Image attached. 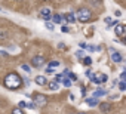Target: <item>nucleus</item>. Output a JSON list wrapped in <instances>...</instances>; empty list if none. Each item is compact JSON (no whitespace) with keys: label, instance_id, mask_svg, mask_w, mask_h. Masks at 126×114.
I'll use <instances>...</instances> for the list:
<instances>
[{"label":"nucleus","instance_id":"f257e3e1","mask_svg":"<svg viewBox=\"0 0 126 114\" xmlns=\"http://www.w3.org/2000/svg\"><path fill=\"white\" fill-rule=\"evenodd\" d=\"M21 85H22V79L16 73H11L5 77V86L11 90H16L18 87H21Z\"/></svg>","mask_w":126,"mask_h":114},{"label":"nucleus","instance_id":"f03ea898","mask_svg":"<svg viewBox=\"0 0 126 114\" xmlns=\"http://www.w3.org/2000/svg\"><path fill=\"white\" fill-rule=\"evenodd\" d=\"M74 16H76L80 22H88V21L91 19L92 14H91V11H89V9L83 8V9H79V11H77V14H76Z\"/></svg>","mask_w":126,"mask_h":114},{"label":"nucleus","instance_id":"7ed1b4c3","mask_svg":"<svg viewBox=\"0 0 126 114\" xmlns=\"http://www.w3.org/2000/svg\"><path fill=\"white\" fill-rule=\"evenodd\" d=\"M91 80L94 83H96V85H102V83H105L108 80V76L104 74V73H95V74L91 76Z\"/></svg>","mask_w":126,"mask_h":114},{"label":"nucleus","instance_id":"20e7f679","mask_svg":"<svg viewBox=\"0 0 126 114\" xmlns=\"http://www.w3.org/2000/svg\"><path fill=\"white\" fill-rule=\"evenodd\" d=\"M33 104H34V107H45V105L47 104V99H46L45 95L36 93V95L33 96Z\"/></svg>","mask_w":126,"mask_h":114},{"label":"nucleus","instance_id":"39448f33","mask_svg":"<svg viewBox=\"0 0 126 114\" xmlns=\"http://www.w3.org/2000/svg\"><path fill=\"white\" fill-rule=\"evenodd\" d=\"M110 55H111V61H113V62H116V64H120V62L123 61V56H122L117 50L110 49Z\"/></svg>","mask_w":126,"mask_h":114},{"label":"nucleus","instance_id":"423d86ee","mask_svg":"<svg viewBox=\"0 0 126 114\" xmlns=\"http://www.w3.org/2000/svg\"><path fill=\"white\" fill-rule=\"evenodd\" d=\"M45 61H46V59L43 58V56L37 55V56H34V58H31V65H33V67H43Z\"/></svg>","mask_w":126,"mask_h":114},{"label":"nucleus","instance_id":"0eeeda50","mask_svg":"<svg viewBox=\"0 0 126 114\" xmlns=\"http://www.w3.org/2000/svg\"><path fill=\"white\" fill-rule=\"evenodd\" d=\"M125 30H126V27H125V24H122V22H117L116 27H114V33H116L117 37H123V36H125Z\"/></svg>","mask_w":126,"mask_h":114},{"label":"nucleus","instance_id":"6e6552de","mask_svg":"<svg viewBox=\"0 0 126 114\" xmlns=\"http://www.w3.org/2000/svg\"><path fill=\"white\" fill-rule=\"evenodd\" d=\"M40 16H42L43 19L49 21V18H50V9H49V8H45V9H42V12H40Z\"/></svg>","mask_w":126,"mask_h":114},{"label":"nucleus","instance_id":"1a4fd4ad","mask_svg":"<svg viewBox=\"0 0 126 114\" xmlns=\"http://www.w3.org/2000/svg\"><path fill=\"white\" fill-rule=\"evenodd\" d=\"M9 40V33L5 30H0V43H5Z\"/></svg>","mask_w":126,"mask_h":114},{"label":"nucleus","instance_id":"9d476101","mask_svg":"<svg viewBox=\"0 0 126 114\" xmlns=\"http://www.w3.org/2000/svg\"><path fill=\"white\" fill-rule=\"evenodd\" d=\"M34 82H36L39 86H45L47 80H46V77H45V76H37V77L34 79Z\"/></svg>","mask_w":126,"mask_h":114},{"label":"nucleus","instance_id":"9b49d317","mask_svg":"<svg viewBox=\"0 0 126 114\" xmlns=\"http://www.w3.org/2000/svg\"><path fill=\"white\" fill-rule=\"evenodd\" d=\"M52 21H53L55 24H64V16H61V15L55 14V15L52 16Z\"/></svg>","mask_w":126,"mask_h":114},{"label":"nucleus","instance_id":"f8f14e48","mask_svg":"<svg viewBox=\"0 0 126 114\" xmlns=\"http://www.w3.org/2000/svg\"><path fill=\"white\" fill-rule=\"evenodd\" d=\"M99 105V108H101V111L102 113H108L110 110H111V105L108 104V102H104V104H98Z\"/></svg>","mask_w":126,"mask_h":114},{"label":"nucleus","instance_id":"ddd939ff","mask_svg":"<svg viewBox=\"0 0 126 114\" xmlns=\"http://www.w3.org/2000/svg\"><path fill=\"white\" fill-rule=\"evenodd\" d=\"M64 19H67L68 22H76V16H74V14H73V12H68V14L64 16Z\"/></svg>","mask_w":126,"mask_h":114},{"label":"nucleus","instance_id":"4468645a","mask_svg":"<svg viewBox=\"0 0 126 114\" xmlns=\"http://www.w3.org/2000/svg\"><path fill=\"white\" fill-rule=\"evenodd\" d=\"M104 95H107V90H105V89H98V90H95V92H94V98L104 96Z\"/></svg>","mask_w":126,"mask_h":114},{"label":"nucleus","instance_id":"2eb2a0df","mask_svg":"<svg viewBox=\"0 0 126 114\" xmlns=\"http://www.w3.org/2000/svg\"><path fill=\"white\" fill-rule=\"evenodd\" d=\"M86 104L89 107H95V105H98V101H96V98H88L86 99Z\"/></svg>","mask_w":126,"mask_h":114},{"label":"nucleus","instance_id":"dca6fc26","mask_svg":"<svg viewBox=\"0 0 126 114\" xmlns=\"http://www.w3.org/2000/svg\"><path fill=\"white\" fill-rule=\"evenodd\" d=\"M49 89H50V90H58V89H59L58 82H50V83H49Z\"/></svg>","mask_w":126,"mask_h":114},{"label":"nucleus","instance_id":"f3484780","mask_svg":"<svg viewBox=\"0 0 126 114\" xmlns=\"http://www.w3.org/2000/svg\"><path fill=\"white\" fill-rule=\"evenodd\" d=\"M83 64H85L86 67L92 65V58H91V56H83Z\"/></svg>","mask_w":126,"mask_h":114},{"label":"nucleus","instance_id":"a211bd4d","mask_svg":"<svg viewBox=\"0 0 126 114\" xmlns=\"http://www.w3.org/2000/svg\"><path fill=\"white\" fill-rule=\"evenodd\" d=\"M62 85H64L65 87H71V85H73V83H71V80H70V79H67V77L64 79V77H62Z\"/></svg>","mask_w":126,"mask_h":114},{"label":"nucleus","instance_id":"6ab92c4d","mask_svg":"<svg viewBox=\"0 0 126 114\" xmlns=\"http://www.w3.org/2000/svg\"><path fill=\"white\" fill-rule=\"evenodd\" d=\"M46 28L52 31V30H55V24H53V22H49V21H46Z\"/></svg>","mask_w":126,"mask_h":114},{"label":"nucleus","instance_id":"aec40b11","mask_svg":"<svg viewBox=\"0 0 126 114\" xmlns=\"http://www.w3.org/2000/svg\"><path fill=\"white\" fill-rule=\"evenodd\" d=\"M58 65H59V62H58V61H50L47 67H49V68H53V67H58Z\"/></svg>","mask_w":126,"mask_h":114},{"label":"nucleus","instance_id":"412c9836","mask_svg":"<svg viewBox=\"0 0 126 114\" xmlns=\"http://www.w3.org/2000/svg\"><path fill=\"white\" fill-rule=\"evenodd\" d=\"M12 114H24V111L21 108H14L12 110Z\"/></svg>","mask_w":126,"mask_h":114},{"label":"nucleus","instance_id":"4be33fe9","mask_svg":"<svg viewBox=\"0 0 126 114\" xmlns=\"http://www.w3.org/2000/svg\"><path fill=\"white\" fill-rule=\"evenodd\" d=\"M119 89L123 92V90L126 89V83H125V82H120V83H119Z\"/></svg>","mask_w":126,"mask_h":114},{"label":"nucleus","instance_id":"5701e85b","mask_svg":"<svg viewBox=\"0 0 126 114\" xmlns=\"http://www.w3.org/2000/svg\"><path fill=\"white\" fill-rule=\"evenodd\" d=\"M61 31H62V33H70V28H68L67 25H62V27H61Z\"/></svg>","mask_w":126,"mask_h":114},{"label":"nucleus","instance_id":"b1692460","mask_svg":"<svg viewBox=\"0 0 126 114\" xmlns=\"http://www.w3.org/2000/svg\"><path fill=\"white\" fill-rule=\"evenodd\" d=\"M21 68H22L25 73H30V71H31V70H30V67H28V65H25V64H24V65H21Z\"/></svg>","mask_w":126,"mask_h":114},{"label":"nucleus","instance_id":"393cba45","mask_svg":"<svg viewBox=\"0 0 126 114\" xmlns=\"http://www.w3.org/2000/svg\"><path fill=\"white\" fill-rule=\"evenodd\" d=\"M62 77H64V76L59 74V76H56V77H55V80H53V82H61V80H62Z\"/></svg>","mask_w":126,"mask_h":114},{"label":"nucleus","instance_id":"a878e982","mask_svg":"<svg viewBox=\"0 0 126 114\" xmlns=\"http://www.w3.org/2000/svg\"><path fill=\"white\" fill-rule=\"evenodd\" d=\"M125 79H126V71H123V73L120 74V80H122V82H125Z\"/></svg>","mask_w":126,"mask_h":114},{"label":"nucleus","instance_id":"bb28decb","mask_svg":"<svg viewBox=\"0 0 126 114\" xmlns=\"http://www.w3.org/2000/svg\"><path fill=\"white\" fill-rule=\"evenodd\" d=\"M25 104H27V102H24V101H19V104H18L19 107H18V108H24V107H25Z\"/></svg>","mask_w":126,"mask_h":114},{"label":"nucleus","instance_id":"cd10ccee","mask_svg":"<svg viewBox=\"0 0 126 114\" xmlns=\"http://www.w3.org/2000/svg\"><path fill=\"white\" fill-rule=\"evenodd\" d=\"M76 56H77V58H83V52H76Z\"/></svg>","mask_w":126,"mask_h":114},{"label":"nucleus","instance_id":"c85d7f7f","mask_svg":"<svg viewBox=\"0 0 126 114\" xmlns=\"http://www.w3.org/2000/svg\"><path fill=\"white\" fill-rule=\"evenodd\" d=\"M25 107H28V108H36L33 102H28V104H25Z\"/></svg>","mask_w":126,"mask_h":114},{"label":"nucleus","instance_id":"c756f323","mask_svg":"<svg viewBox=\"0 0 126 114\" xmlns=\"http://www.w3.org/2000/svg\"><path fill=\"white\" fill-rule=\"evenodd\" d=\"M46 73H47V74H52V73H53V68H49V67H47V68H46Z\"/></svg>","mask_w":126,"mask_h":114},{"label":"nucleus","instance_id":"7c9ffc66","mask_svg":"<svg viewBox=\"0 0 126 114\" xmlns=\"http://www.w3.org/2000/svg\"><path fill=\"white\" fill-rule=\"evenodd\" d=\"M79 46H80V47H82V49H86V44H85V43H83V42H80V44H79Z\"/></svg>","mask_w":126,"mask_h":114},{"label":"nucleus","instance_id":"2f4dec72","mask_svg":"<svg viewBox=\"0 0 126 114\" xmlns=\"http://www.w3.org/2000/svg\"><path fill=\"white\" fill-rule=\"evenodd\" d=\"M105 22H107V24L110 25V24H111V18H105Z\"/></svg>","mask_w":126,"mask_h":114},{"label":"nucleus","instance_id":"473e14b6","mask_svg":"<svg viewBox=\"0 0 126 114\" xmlns=\"http://www.w3.org/2000/svg\"><path fill=\"white\" fill-rule=\"evenodd\" d=\"M79 114H86V113H79Z\"/></svg>","mask_w":126,"mask_h":114},{"label":"nucleus","instance_id":"72a5a7b5","mask_svg":"<svg viewBox=\"0 0 126 114\" xmlns=\"http://www.w3.org/2000/svg\"><path fill=\"white\" fill-rule=\"evenodd\" d=\"M68 114H73V113H68Z\"/></svg>","mask_w":126,"mask_h":114}]
</instances>
